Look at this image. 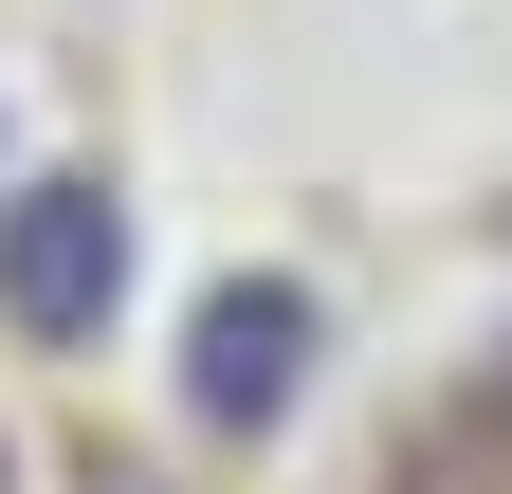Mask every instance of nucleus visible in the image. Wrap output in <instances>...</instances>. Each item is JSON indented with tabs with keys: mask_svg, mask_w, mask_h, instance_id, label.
I'll return each instance as SVG.
<instances>
[{
	"mask_svg": "<svg viewBox=\"0 0 512 494\" xmlns=\"http://www.w3.org/2000/svg\"><path fill=\"white\" fill-rule=\"evenodd\" d=\"M128 293V202L110 183H19L0 202V312H19V348H92Z\"/></svg>",
	"mask_w": 512,
	"mask_h": 494,
	"instance_id": "nucleus-1",
	"label": "nucleus"
},
{
	"mask_svg": "<svg viewBox=\"0 0 512 494\" xmlns=\"http://www.w3.org/2000/svg\"><path fill=\"white\" fill-rule=\"evenodd\" d=\"M293 366H311V293H202V366H183V403L202 421H275L293 403Z\"/></svg>",
	"mask_w": 512,
	"mask_h": 494,
	"instance_id": "nucleus-2",
	"label": "nucleus"
}]
</instances>
